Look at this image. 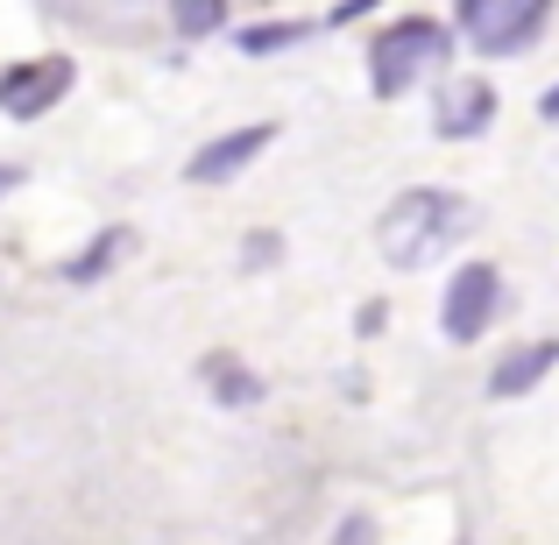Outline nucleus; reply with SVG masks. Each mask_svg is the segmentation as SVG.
I'll return each instance as SVG.
<instances>
[{
    "instance_id": "1",
    "label": "nucleus",
    "mask_w": 559,
    "mask_h": 545,
    "mask_svg": "<svg viewBox=\"0 0 559 545\" xmlns=\"http://www.w3.org/2000/svg\"><path fill=\"white\" fill-rule=\"evenodd\" d=\"M467 227V199L461 191H432V185H411L390 199V213H382L376 227V248L390 270H425V262L439 256V248H453Z\"/></svg>"
},
{
    "instance_id": "2",
    "label": "nucleus",
    "mask_w": 559,
    "mask_h": 545,
    "mask_svg": "<svg viewBox=\"0 0 559 545\" xmlns=\"http://www.w3.org/2000/svg\"><path fill=\"white\" fill-rule=\"evenodd\" d=\"M447 50H453V36L439 22H390L382 36L369 43V85H376V99H404L418 79H432V71H447Z\"/></svg>"
},
{
    "instance_id": "3",
    "label": "nucleus",
    "mask_w": 559,
    "mask_h": 545,
    "mask_svg": "<svg viewBox=\"0 0 559 545\" xmlns=\"http://www.w3.org/2000/svg\"><path fill=\"white\" fill-rule=\"evenodd\" d=\"M552 0H461V28L481 57H510L546 28Z\"/></svg>"
},
{
    "instance_id": "4",
    "label": "nucleus",
    "mask_w": 559,
    "mask_h": 545,
    "mask_svg": "<svg viewBox=\"0 0 559 545\" xmlns=\"http://www.w3.org/2000/svg\"><path fill=\"white\" fill-rule=\"evenodd\" d=\"M71 57H28V64L0 71V114L8 121H36V114H50L57 99L71 93Z\"/></svg>"
},
{
    "instance_id": "5",
    "label": "nucleus",
    "mask_w": 559,
    "mask_h": 545,
    "mask_svg": "<svg viewBox=\"0 0 559 545\" xmlns=\"http://www.w3.org/2000/svg\"><path fill=\"white\" fill-rule=\"evenodd\" d=\"M496 305H503V276H496V262H467V270H453L447 305H439L447 341H475V333L496 319Z\"/></svg>"
},
{
    "instance_id": "6",
    "label": "nucleus",
    "mask_w": 559,
    "mask_h": 545,
    "mask_svg": "<svg viewBox=\"0 0 559 545\" xmlns=\"http://www.w3.org/2000/svg\"><path fill=\"white\" fill-rule=\"evenodd\" d=\"M270 142H276V128H270V121L234 128V135L205 142V150L191 156V164H185V178H191V185H227L234 170H248V156H255V150H270Z\"/></svg>"
},
{
    "instance_id": "7",
    "label": "nucleus",
    "mask_w": 559,
    "mask_h": 545,
    "mask_svg": "<svg viewBox=\"0 0 559 545\" xmlns=\"http://www.w3.org/2000/svg\"><path fill=\"white\" fill-rule=\"evenodd\" d=\"M496 121V93L481 79H453V85H439V107H432V128L447 142H461V135H481V128Z\"/></svg>"
},
{
    "instance_id": "8",
    "label": "nucleus",
    "mask_w": 559,
    "mask_h": 545,
    "mask_svg": "<svg viewBox=\"0 0 559 545\" xmlns=\"http://www.w3.org/2000/svg\"><path fill=\"white\" fill-rule=\"evenodd\" d=\"M552 362H559V341H532V347H518V355H503L496 376H489V396H524Z\"/></svg>"
},
{
    "instance_id": "9",
    "label": "nucleus",
    "mask_w": 559,
    "mask_h": 545,
    "mask_svg": "<svg viewBox=\"0 0 559 545\" xmlns=\"http://www.w3.org/2000/svg\"><path fill=\"white\" fill-rule=\"evenodd\" d=\"M121 248H128V234H121V227H114V234H99L93 248H79V256L64 262V276H71V284H93V276H107V262L121 256Z\"/></svg>"
},
{
    "instance_id": "10",
    "label": "nucleus",
    "mask_w": 559,
    "mask_h": 545,
    "mask_svg": "<svg viewBox=\"0 0 559 545\" xmlns=\"http://www.w3.org/2000/svg\"><path fill=\"white\" fill-rule=\"evenodd\" d=\"M170 22H178V36H213L227 22V0H170Z\"/></svg>"
},
{
    "instance_id": "11",
    "label": "nucleus",
    "mask_w": 559,
    "mask_h": 545,
    "mask_svg": "<svg viewBox=\"0 0 559 545\" xmlns=\"http://www.w3.org/2000/svg\"><path fill=\"white\" fill-rule=\"evenodd\" d=\"M298 36H312V22H262V28H241V50L270 57V50H284V43H298Z\"/></svg>"
},
{
    "instance_id": "12",
    "label": "nucleus",
    "mask_w": 559,
    "mask_h": 545,
    "mask_svg": "<svg viewBox=\"0 0 559 545\" xmlns=\"http://www.w3.org/2000/svg\"><path fill=\"white\" fill-rule=\"evenodd\" d=\"M205 376H219L213 390L227 396V404H255V396H262V390H255V376H248V368H234L227 355H219V362H205Z\"/></svg>"
},
{
    "instance_id": "13",
    "label": "nucleus",
    "mask_w": 559,
    "mask_h": 545,
    "mask_svg": "<svg viewBox=\"0 0 559 545\" xmlns=\"http://www.w3.org/2000/svg\"><path fill=\"white\" fill-rule=\"evenodd\" d=\"M538 114H546V121H559V85L546 93V107H538Z\"/></svg>"
},
{
    "instance_id": "14",
    "label": "nucleus",
    "mask_w": 559,
    "mask_h": 545,
    "mask_svg": "<svg viewBox=\"0 0 559 545\" xmlns=\"http://www.w3.org/2000/svg\"><path fill=\"white\" fill-rule=\"evenodd\" d=\"M14 185H22V178H14V170H0V191H14Z\"/></svg>"
}]
</instances>
